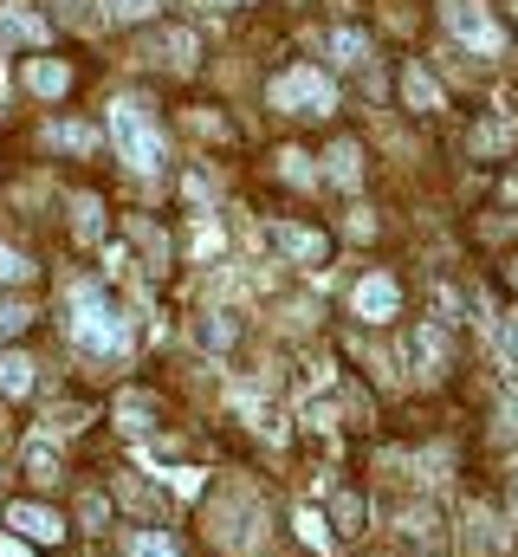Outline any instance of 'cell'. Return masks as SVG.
Wrapping results in <instances>:
<instances>
[{
	"label": "cell",
	"instance_id": "cell-1",
	"mask_svg": "<svg viewBox=\"0 0 518 557\" xmlns=\"http://www.w3.org/2000/svg\"><path fill=\"white\" fill-rule=\"evenodd\" d=\"M72 337H78L85 350H104V357L130 350L124 311H118V305H111L98 285H78V292H72Z\"/></svg>",
	"mask_w": 518,
	"mask_h": 557
},
{
	"label": "cell",
	"instance_id": "cell-2",
	"mask_svg": "<svg viewBox=\"0 0 518 557\" xmlns=\"http://www.w3.org/2000/svg\"><path fill=\"white\" fill-rule=\"evenodd\" d=\"M111 137H118L130 169H162V131L149 124V111L136 98H118L111 104Z\"/></svg>",
	"mask_w": 518,
	"mask_h": 557
},
{
	"label": "cell",
	"instance_id": "cell-3",
	"mask_svg": "<svg viewBox=\"0 0 518 557\" xmlns=\"http://www.w3.org/2000/svg\"><path fill=\"white\" fill-rule=\"evenodd\" d=\"M272 104H279V111H298V117H324V111L337 104V91H331V78H324V72L298 65V72L272 78Z\"/></svg>",
	"mask_w": 518,
	"mask_h": 557
},
{
	"label": "cell",
	"instance_id": "cell-4",
	"mask_svg": "<svg viewBox=\"0 0 518 557\" xmlns=\"http://www.w3.org/2000/svg\"><path fill=\"white\" fill-rule=\"evenodd\" d=\"M447 33L467 39L473 52H499V26H493V13L480 0H447Z\"/></svg>",
	"mask_w": 518,
	"mask_h": 557
},
{
	"label": "cell",
	"instance_id": "cell-5",
	"mask_svg": "<svg viewBox=\"0 0 518 557\" xmlns=\"http://www.w3.org/2000/svg\"><path fill=\"white\" fill-rule=\"evenodd\" d=\"M350 305H357V318H363V324H388V318L402 311V285H395L388 273H370V278H357Z\"/></svg>",
	"mask_w": 518,
	"mask_h": 557
},
{
	"label": "cell",
	"instance_id": "cell-6",
	"mask_svg": "<svg viewBox=\"0 0 518 557\" xmlns=\"http://www.w3.org/2000/svg\"><path fill=\"white\" fill-rule=\"evenodd\" d=\"M7 525H13L20 539H39V545H59V539H65L59 512H46V506H33V499H26V506H13V512H7Z\"/></svg>",
	"mask_w": 518,
	"mask_h": 557
},
{
	"label": "cell",
	"instance_id": "cell-7",
	"mask_svg": "<svg viewBox=\"0 0 518 557\" xmlns=\"http://www.w3.org/2000/svg\"><path fill=\"white\" fill-rule=\"evenodd\" d=\"M272 247L292 253V260H324V253H331V240L311 234V227H272Z\"/></svg>",
	"mask_w": 518,
	"mask_h": 557
},
{
	"label": "cell",
	"instance_id": "cell-8",
	"mask_svg": "<svg viewBox=\"0 0 518 557\" xmlns=\"http://www.w3.org/2000/svg\"><path fill=\"white\" fill-rule=\"evenodd\" d=\"M0 33H7V39L39 46V39H46V20H39V13H26V0H7V7H0Z\"/></svg>",
	"mask_w": 518,
	"mask_h": 557
},
{
	"label": "cell",
	"instance_id": "cell-9",
	"mask_svg": "<svg viewBox=\"0 0 518 557\" xmlns=\"http://www.w3.org/2000/svg\"><path fill=\"white\" fill-rule=\"evenodd\" d=\"M26 85H33L39 98H65V85H72V72H65L59 59H33V65H26Z\"/></svg>",
	"mask_w": 518,
	"mask_h": 557
},
{
	"label": "cell",
	"instance_id": "cell-10",
	"mask_svg": "<svg viewBox=\"0 0 518 557\" xmlns=\"http://www.w3.org/2000/svg\"><path fill=\"white\" fill-rule=\"evenodd\" d=\"M402 98H408L415 111H441V104H447V98H441V85H434L428 72H408V78H402Z\"/></svg>",
	"mask_w": 518,
	"mask_h": 557
},
{
	"label": "cell",
	"instance_id": "cell-11",
	"mask_svg": "<svg viewBox=\"0 0 518 557\" xmlns=\"http://www.w3.org/2000/svg\"><path fill=\"white\" fill-rule=\"evenodd\" d=\"M331 52H337V65H370V39H363V33H350V26H337V33H331Z\"/></svg>",
	"mask_w": 518,
	"mask_h": 557
},
{
	"label": "cell",
	"instance_id": "cell-12",
	"mask_svg": "<svg viewBox=\"0 0 518 557\" xmlns=\"http://www.w3.org/2000/svg\"><path fill=\"white\" fill-rule=\"evenodd\" d=\"M0 389H7V396H26V389H33V363L13 357V350H0Z\"/></svg>",
	"mask_w": 518,
	"mask_h": 557
},
{
	"label": "cell",
	"instance_id": "cell-13",
	"mask_svg": "<svg viewBox=\"0 0 518 557\" xmlns=\"http://www.w3.org/2000/svg\"><path fill=\"white\" fill-rule=\"evenodd\" d=\"M363 175V149L357 143H337L331 149V182H357Z\"/></svg>",
	"mask_w": 518,
	"mask_h": 557
},
{
	"label": "cell",
	"instance_id": "cell-14",
	"mask_svg": "<svg viewBox=\"0 0 518 557\" xmlns=\"http://www.w3.org/2000/svg\"><path fill=\"white\" fill-rule=\"evenodd\" d=\"M0 278H7V285H20V278H33V260H26L20 247H7V240H0Z\"/></svg>",
	"mask_w": 518,
	"mask_h": 557
},
{
	"label": "cell",
	"instance_id": "cell-15",
	"mask_svg": "<svg viewBox=\"0 0 518 557\" xmlns=\"http://www.w3.org/2000/svg\"><path fill=\"white\" fill-rule=\"evenodd\" d=\"M26 473H33V480H59V460H52V447H46V441H33V447H26Z\"/></svg>",
	"mask_w": 518,
	"mask_h": 557
},
{
	"label": "cell",
	"instance_id": "cell-16",
	"mask_svg": "<svg viewBox=\"0 0 518 557\" xmlns=\"http://www.w3.org/2000/svg\"><path fill=\"white\" fill-rule=\"evenodd\" d=\"M298 532H305V545H318V552H331V525H324V512H298Z\"/></svg>",
	"mask_w": 518,
	"mask_h": 557
},
{
	"label": "cell",
	"instance_id": "cell-17",
	"mask_svg": "<svg viewBox=\"0 0 518 557\" xmlns=\"http://www.w3.org/2000/svg\"><path fill=\"white\" fill-rule=\"evenodd\" d=\"M130 557H182V552H175L162 532H136V539H130Z\"/></svg>",
	"mask_w": 518,
	"mask_h": 557
},
{
	"label": "cell",
	"instance_id": "cell-18",
	"mask_svg": "<svg viewBox=\"0 0 518 557\" xmlns=\"http://www.w3.org/2000/svg\"><path fill=\"white\" fill-rule=\"evenodd\" d=\"M52 143H59V149H91V131H78V124H52Z\"/></svg>",
	"mask_w": 518,
	"mask_h": 557
},
{
	"label": "cell",
	"instance_id": "cell-19",
	"mask_svg": "<svg viewBox=\"0 0 518 557\" xmlns=\"http://www.w3.org/2000/svg\"><path fill=\"white\" fill-rule=\"evenodd\" d=\"M26 318H33L26 305H0V337H20V331H26Z\"/></svg>",
	"mask_w": 518,
	"mask_h": 557
},
{
	"label": "cell",
	"instance_id": "cell-20",
	"mask_svg": "<svg viewBox=\"0 0 518 557\" xmlns=\"http://www.w3.org/2000/svg\"><path fill=\"white\" fill-rule=\"evenodd\" d=\"M118 416H124V428H149V403H143V396H124Z\"/></svg>",
	"mask_w": 518,
	"mask_h": 557
},
{
	"label": "cell",
	"instance_id": "cell-21",
	"mask_svg": "<svg viewBox=\"0 0 518 557\" xmlns=\"http://www.w3.org/2000/svg\"><path fill=\"white\" fill-rule=\"evenodd\" d=\"M111 13H118V20H149L156 0H111Z\"/></svg>",
	"mask_w": 518,
	"mask_h": 557
},
{
	"label": "cell",
	"instance_id": "cell-22",
	"mask_svg": "<svg viewBox=\"0 0 518 557\" xmlns=\"http://www.w3.org/2000/svg\"><path fill=\"white\" fill-rule=\"evenodd\" d=\"M337 519H344V532H357V519H363V499H357V493H344V499H337Z\"/></svg>",
	"mask_w": 518,
	"mask_h": 557
},
{
	"label": "cell",
	"instance_id": "cell-23",
	"mask_svg": "<svg viewBox=\"0 0 518 557\" xmlns=\"http://www.w3.org/2000/svg\"><path fill=\"white\" fill-rule=\"evenodd\" d=\"M499 350L518 363V311H506V324H499Z\"/></svg>",
	"mask_w": 518,
	"mask_h": 557
},
{
	"label": "cell",
	"instance_id": "cell-24",
	"mask_svg": "<svg viewBox=\"0 0 518 557\" xmlns=\"http://www.w3.org/2000/svg\"><path fill=\"white\" fill-rule=\"evenodd\" d=\"M513 285H518V267H513Z\"/></svg>",
	"mask_w": 518,
	"mask_h": 557
},
{
	"label": "cell",
	"instance_id": "cell-25",
	"mask_svg": "<svg viewBox=\"0 0 518 557\" xmlns=\"http://www.w3.org/2000/svg\"><path fill=\"white\" fill-rule=\"evenodd\" d=\"M0 557H13V552H0Z\"/></svg>",
	"mask_w": 518,
	"mask_h": 557
}]
</instances>
